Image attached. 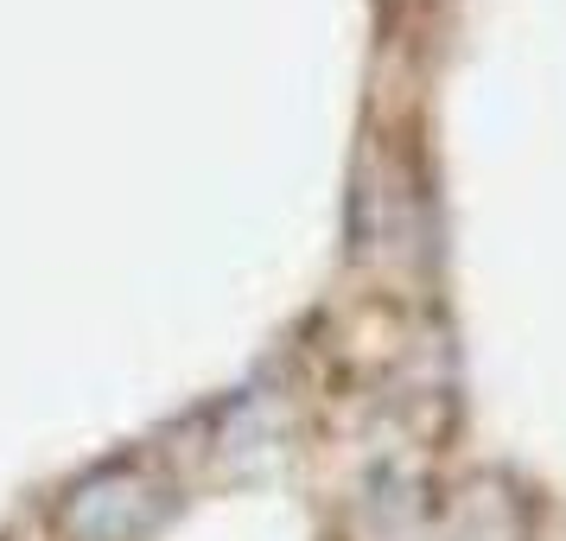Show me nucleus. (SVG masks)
Wrapping results in <instances>:
<instances>
[]
</instances>
